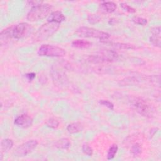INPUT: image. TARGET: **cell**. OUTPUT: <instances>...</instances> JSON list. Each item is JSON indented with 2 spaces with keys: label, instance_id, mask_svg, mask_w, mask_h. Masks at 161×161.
Wrapping results in <instances>:
<instances>
[{
  "label": "cell",
  "instance_id": "1",
  "mask_svg": "<svg viewBox=\"0 0 161 161\" xmlns=\"http://www.w3.org/2000/svg\"><path fill=\"white\" fill-rule=\"evenodd\" d=\"M130 101L131 107L142 116L147 118L154 116L156 109L148 101L142 97H133Z\"/></svg>",
  "mask_w": 161,
  "mask_h": 161
},
{
  "label": "cell",
  "instance_id": "2",
  "mask_svg": "<svg viewBox=\"0 0 161 161\" xmlns=\"http://www.w3.org/2000/svg\"><path fill=\"white\" fill-rule=\"evenodd\" d=\"M60 25L53 22L43 24L33 35L32 39L34 42H42L52 36L58 29Z\"/></svg>",
  "mask_w": 161,
  "mask_h": 161
},
{
  "label": "cell",
  "instance_id": "3",
  "mask_svg": "<svg viewBox=\"0 0 161 161\" xmlns=\"http://www.w3.org/2000/svg\"><path fill=\"white\" fill-rule=\"evenodd\" d=\"M52 7L48 4H40L33 6L27 14V19L30 21H38L44 19L50 13Z\"/></svg>",
  "mask_w": 161,
  "mask_h": 161
},
{
  "label": "cell",
  "instance_id": "4",
  "mask_svg": "<svg viewBox=\"0 0 161 161\" xmlns=\"http://www.w3.org/2000/svg\"><path fill=\"white\" fill-rule=\"evenodd\" d=\"M118 57V53L111 50H101L95 55H92L88 57V61L94 64H103L111 62L116 60Z\"/></svg>",
  "mask_w": 161,
  "mask_h": 161
},
{
  "label": "cell",
  "instance_id": "5",
  "mask_svg": "<svg viewBox=\"0 0 161 161\" xmlns=\"http://www.w3.org/2000/svg\"><path fill=\"white\" fill-rule=\"evenodd\" d=\"M76 34L80 37L94 38L100 40H107L109 38V34L106 32L98 30L93 28L82 26L76 30Z\"/></svg>",
  "mask_w": 161,
  "mask_h": 161
},
{
  "label": "cell",
  "instance_id": "6",
  "mask_svg": "<svg viewBox=\"0 0 161 161\" xmlns=\"http://www.w3.org/2000/svg\"><path fill=\"white\" fill-rule=\"evenodd\" d=\"M38 54L40 56L61 57L65 55V51L62 48L57 46L44 44L40 46L38 48Z\"/></svg>",
  "mask_w": 161,
  "mask_h": 161
},
{
  "label": "cell",
  "instance_id": "7",
  "mask_svg": "<svg viewBox=\"0 0 161 161\" xmlns=\"http://www.w3.org/2000/svg\"><path fill=\"white\" fill-rule=\"evenodd\" d=\"M51 77L55 85L59 87H65L69 84V80L65 73L57 66H52L50 70Z\"/></svg>",
  "mask_w": 161,
  "mask_h": 161
},
{
  "label": "cell",
  "instance_id": "8",
  "mask_svg": "<svg viewBox=\"0 0 161 161\" xmlns=\"http://www.w3.org/2000/svg\"><path fill=\"white\" fill-rule=\"evenodd\" d=\"M38 145V142L36 140H28L19 145L14 151L13 154L16 157H23L30 153Z\"/></svg>",
  "mask_w": 161,
  "mask_h": 161
},
{
  "label": "cell",
  "instance_id": "9",
  "mask_svg": "<svg viewBox=\"0 0 161 161\" xmlns=\"http://www.w3.org/2000/svg\"><path fill=\"white\" fill-rule=\"evenodd\" d=\"M33 28L26 23H20L12 26V36L15 39H21L28 35Z\"/></svg>",
  "mask_w": 161,
  "mask_h": 161
},
{
  "label": "cell",
  "instance_id": "10",
  "mask_svg": "<svg viewBox=\"0 0 161 161\" xmlns=\"http://www.w3.org/2000/svg\"><path fill=\"white\" fill-rule=\"evenodd\" d=\"M14 124L21 128H27L31 126L33 123L32 118L26 114H23L18 116L14 121Z\"/></svg>",
  "mask_w": 161,
  "mask_h": 161
},
{
  "label": "cell",
  "instance_id": "11",
  "mask_svg": "<svg viewBox=\"0 0 161 161\" xmlns=\"http://www.w3.org/2000/svg\"><path fill=\"white\" fill-rule=\"evenodd\" d=\"M150 42L155 47H160V26H155L151 30Z\"/></svg>",
  "mask_w": 161,
  "mask_h": 161
},
{
  "label": "cell",
  "instance_id": "12",
  "mask_svg": "<svg viewBox=\"0 0 161 161\" xmlns=\"http://www.w3.org/2000/svg\"><path fill=\"white\" fill-rule=\"evenodd\" d=\"M65 16L62 12L59 11H56L51 13L47 18L48 22H53L58 24H60L61 22L65 21Z\"/></svg>",
  "mask_w": 161,
  "mask_h": 161
},
{
  "label": "cell",
  "instance_id": "13",
  "mask_svg": "<svg viewBox=\"0 0 161 161\" xmlns=\"http://www.w3.org/2000/svg\"><path fill=\"white\" fill-rule=\"evenodd\" d=\"M13 38L12 36V26L8 27L3 30L0 33L1 45H6L9 41Z\"/></svg>",
  "mask_w": 161,
  "mask_h": 161
},
{
  "label": "cell",
  "instance_id": "14",
  "mask_svg": "<svg viewBox=\"0 0 161 161\" xmlns=\"http://www.w3.org/2000/svg\"><path fill=\"white\" fill-rule=\"evenodd\" d=\"M67 130L70 133H77L83 130V126L79 122H74L69 124L67 127Z\"/></svg>",
  "mask_w": 161,
  "mask_h": 161
},
{
  "label": "cell",
  "instance_id": "15",
  "mask_svg": "<svg viewBox=\"0 0 161 161\" xmlns=\"http://www.w3.org/2000/svg\"><path fill=\"white\" fill-rule=\"evenodd\" d=\"M101 9L103 11H104L105 13H111L114 12L116 9V4L111 1H107V2H103L101 4Z\"/></svg>",
  "mask_w": 161,
  "mask_h": 161
},
{
  "label": "cell",
  "instance_id": "16",
  "mask_svg": "<svg viewBox=\"0 0 161 161\" xmlns=\"http://www.w3.org/2000/svg\"><path fill=\"white\" fill-rule=\"evenodd\" d=\"M72 45L77 48H88L91 46V43L85 40H75L72 42Z\"/></svg>",
  "mask_w": 161,
  "mask_h": 161
},
{
  "label": "cell",
  "instance_id": "17",
  "mask_svg": "<svg viewBox=\"0 0 161 161\" xmlns=\"http://www.w3.org/2000/svg\"><path fill=\"white\" fill-rule=\"evenodd\" d=\"M70 140L67 138H61L57 140L55 143V147L58 149H68L70 147Z\"/></svg>",
  "mask_w": 161,
  "mask_h": 161
},
{
  "label": "cell",
  "instance_id": "18",
  "mask_svg": "<svg viewBox=\"0 0 161 161\" xmlns=\"http://www.w3.org/2000/svg\"><path fill=\"white\" fill-rule=\"evenodd\" d=\"M13 145V142L11 139L6 138L1 141V153L6 152L11 149Z\"/></svg>",
  "mask_w": 161,
  "mask_h": 161
},
{
  "label": "cell",
  "instance_id": "19",
  "mask_svg": "<svg viewBox=\"0 0 161 161\" xmlns=\"http://www.w3.org/2000/svg\"><path fill=\"white\" fill-rule=\"evenodd\" d=\"M112 46L117 49L121 50H128V49H136V47L134 45L130 44V43H114L112 44Z\"/></svg>",
  "mask_w": 161,
  "mask_h": 161
},
{
  "label": "cell",
  "instance_id": "20",
  "mask_svg": "<svg viewBox=\"0 0 161 161\" xmlns=\"http://www.w3.org/2000/svg\"><path fill=\"white\" fill-rule=\"evenodd\" d=\"M118 148V145L116 144H113L110 147V148H109L108 153H107V159L108 160H111L114 157L116 153H117Z\"/></svg>",
  "mask_w": 161,
  "mask_h": 161
},
{
  "label": "cell",
  "instance_id": "21",
  "mask_svg": "<svg viewBox=\"0 0 161 161\" xmlns=\"http://www.w3.org/2000/svg\"><path fill=\"white\" fill-rule=\"evenodd\" d=\"M142 147L138 143H136L133 144L131 146V152L132 154L134 156H138V155H140L141 154V153H142Z\"/></svg>",
  "mask_w": 161,
  "mask_h": 161
},
{
  "label": "cell",
  "instance_id": "22",
  "mask_svg": "<svg viewBox=\"0 0 161 161\" xmlns=\"http://www.w3.org/2000/svg\"><path fill=\"white\" fill-rule=\"evenodd\" d=\"M46 125L48 127H50L51 128H56L59 125V122L57 119L53 118H50L48 119L47 122H46Z\"/></svg>",
  "mask_w": 161,
  "mask_h": 161
},
{
  "label": "cell",
  "instance_id": "23",
  "mask_svg": "<svg viewBox=\"0 0 161 161\" xmlns=\"http://www.w3.org/2000/svg\"><path fill=\"white\" fill-rule=\"evenodd\" d=\"M82 150L86 155L88 156H91L93 153V150L92 148L89 146L88 143H84L82 147Z\"/></svg>",
  "mask_w": 161,
  "mask_h": 161
},
{
  "label": "cell",
  "instance_id": "24",
  "mask_svg": "<svg viewBox=\"0 0 161 161\" xmlns=\"http://www.w3.org/2000/svg\"><path fill=\"white\" fill-rule=\"evenodd\" d=\"M87 20L89 23L95 24L100 21L101 18L97 14H90L87 18Z\"/></svg>",
  "mask_w": 161,
  "mask_h": 161
},
{
  "label": "cell",
  "instance_id": "25",
  "mask_svg": "<svg viewBox=\"0 0 161 161\" xmlns=\"http://www.w3.org/2000/svg\"><path fill=\"white\" fill-rule=\"evenodd\" d=\"M132 21L138 25H145L147 23V20L143 18H141V17H138V16H135L133 18Z\"/></svg>",
  "mask_w": 161,
  "mask_h": 161
},
{
  "label": "cell",
  "instance_id": "26",
  "mask_svg": "<svg viewBox=\"0 0 161 161\" xmlns=\"http://www.w3.org/2000/svg\"><path fill=\"white\" fill-rule=\"evenodd\" d=\"M99 103L101 105H103V106L107 107L108 108L110 109L111 110H113L114 109L113 104L111 102H110L109 101H108V100H100L99 101Z\"/></svg>",
  "mask_w": 161,
  "mask_h": 161
},
{
  "label": "cell",
  "instance_id": "27",
  "mask_svg": "<svg viewBox=\"0 0 161 161\" xmlns=\"http://www.w3.org/2000/svg\"><path fill=\"white\" fill-rule=\"evenodd\" d=\"M120 6L123 8V9H124L125 11H127L128 13H133L135 12V9L131 7L130 6H129V5L125 4V3H121Z\"/></svg>",
  "mask_w": 161,
  "mask_h": 161
},
{
  "label": "cell",
  "instance_id": "28",
  "mask_svg": "<svg viewBox=\"0 0 161 161\" xmlns=\"http://www.w3.org/2000/svg\"><path fill=\"white\" fill-rule=\"evenodd\" d=\"M26 77H27V79L31 81L32 80L34 79V78L35 77V74L33 72H31V73H28L27 74H26Z\"/></svg>",
  "mask_w": 161,
  "mask_h": 161
}]
</instances>
